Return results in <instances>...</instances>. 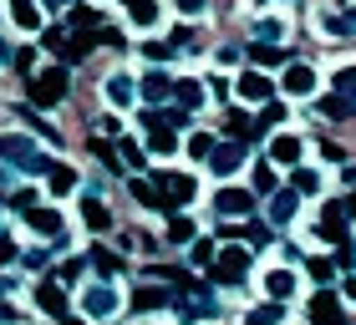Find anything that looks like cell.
<instances>
[{
  "instance_id": "cell-35",
  "label": "cell",
  "mask_w": 356,
  "mask_h": 325,
  "mask_svg": "<svg viewBox=\"0 0 356 325\" xmlns=\"http://www.w3.org/2000/svg\"><path fill=\"white\" fill-rule=\"evenodd\" d=\"M82 274H87V259H82V254H76V259H72V265H61V285H67V290H72L76 280H82Z\"/></svg>"
},
{
  "instance_id": "cell-25",
  "label": "cell",
  "mask_w": 356,
  "mask_h": 325,
  "mask_svg": "<svg viewBox=\"0 0 356 325\" xmlns=\"http://www.w3.org/2000/svg\"><path fill=\"white\" fill-rule=\"evenodd\" d=\"M173 97H178V107H193V112H199L209 92L199 87V81H173Z\"/></svg>"
},
{
  "instance_id": "cell-36",
  "label": "cell",
  "mask_w": 356,
  "mask_h": 325,
  "mask_svg": "<svg viewBox=\"0 0 356 325\" xmlns=\"http://www.w3.org/2000/svg\"><path fill=\"white\" fill-rule=\"evenodd\" d=\"M336 92L356 102V67H341V72H336Z\"/></svg>"
},
{
  "instance_id": "cell-24",
  "label": "cell",
  "mask_w": 356,
  "mask_h": 325,
  "mask_svg": "<svg viewBox=\"0 0 356 325\" xmlns=\"http://www.w3.org/2000/svg\"><path fill=\"white\" fill-rule=\"evenodd\" d=\"M250 61H254V67H280V61H285V46H270V41H254L250 46Z\"/></svg>"
},
{
  "instance_id": "cell-4",
  "label": "cell",
  "mask_w": 356,
  "mask_h": 325,
  "mask_svg": "<svg viewBox=\"0 0 356 325\" xmlns=\"http://www.w3.org/2000/svg\"><path fill=\"white\" fill-rule=\"evenodd\" d=\"M260 290H265V300H296V290H300V274L290 269V265H270L265 274H260Z\"/></svg>"
},
{
  "instance_id": "cell-9",
  "label": "cell",
  "mask_w": 356,
  "mask_h": 325,
  "mask_svg": "<svg viewBox=\"0 0 356 325\" xmlns=\"http://www.w3.org/2000/svg\"><path fill=\"white\" fill-rule=\"evenodd\" d=\"M67 305H72V290L61 285V280H46V285H36V310H41V315L61 320V315H67Z\"/></svg>"
},
{
  "instance_id": "cell-20",
  "label": "cell",
  "mask_w": 356,
  "mask_h": 325,
  "mask_svg": "<svg viewBox=\"0 0 356 325\" xmlns=\"http://www.w3.org/2000/svg\"><path fill=\"white\" fill-rule=\"evenodd\" d=\"M76 168H67V162H56L51 173H46V188H51V199H67V193H76Z\"/></svg>"
},
{
  "instance_id": "cell-8",
  "label": "cell",
  "mask_w": 356,
  "mask_h": 325,
  "mask_svg": "<svg viewBox=\"0 0 356 325\" xmlns=\"http://www.w3.org/2000/svg\"><path fill=\"white\" fill-rule=\"evenodd\" d=\"M153 183H158V193L168 199V214L178 203H193V193H199V183H193L188 173H153Z\"/></svg>"
},
{
  "instance_id": "cell-2",
  "label": "cell",
  "mask_w": 356,
  "mask_h": 325,
  "mask_svg": "<svg viewBox=\"0 0 356 325\" xmlns=\"http://www.w3.org/2000/svg\"><path fill=\"white\" fill-rule=\"evenodd\" d=\"M67 67H41L36 76L26 81V97H31V107H61L67 102Z\"/></svg>"
},
{
  "instance_id": "cell-44",
  "label": "cell",
  "mask_w": 356,
  "mask_h": 325,
  "mask_svg": "<svg viewBox=\"0 0 356 325\" xmlns=\"http://www.w3.org/2000/svg\"><path fill=\"white\" fill-rule=\"evenodd\" d=\"M341 295H346V300H356V274H351V280L341 285Z\"/></svg>"
},
{
  "instance_id": "cell-5",
  "label": "cell",
  "mask_w": 356,
  "mask_h": 325,
  "mask_svg": "<svg viewBox=\"0 0 356 325\" xmlns=\"http://www.w3.org/2000/svg\"><path fill=\"white\" fill-rule=\"evenodd\" d=\"M296 214H300V193L296 188H275L270 199H265V219L275 224V229H290Z\"/></svg>"
},
{
  "instance_id": "cell-18",
  "label": "cell",
  "mask_w": 356,
  "mask_h": 325,
  "mask_svg": "<svg viewBox=\"0 0 356 325\" xmlns=\"http://www.w3.org/2000/svg\"><path fill=\"white\" fill-rule=\"evenodd\" d=\"M102 97H107L112 107H133L138 102V87H133V76H127V72H118V76L102 81Z\"/></svg>"
},
{
  "instance_id": "cell-7",
  "label": "cell",
  "mask_w": 356,
  "mask_h": 325,
  "mask_svg": "<svg viewBox=\"0 0 356 325\" xmlns=\"http://www.w3.org/2000/svg\"><path fill=\"white\" fill-rule=\"evenodd\" d=\"M36 158H41V148L26 133H0V162H10V168H31Z\"/></svg>"
},
{
  "instance_id": "cell-27",
  "label": "cell",
  "mask_w": 356,
  "mask_h": 325,
  "mask_svg": "<svg viewBox=\"0 0 356 325\" xmlns=\"http://www.w3.org/2000/svg\"><path fill=\"white\" fill-rule=\"evenodd\" d=\"M127 10H133V26L138 31H153L158 26V0H133Z\"/></svg>"
},
{
  "instance_id": "cell-30",
  "label": "cell",
  "mask_w": 356,
  "mask_h": 325,
  "mask_svg": "<svg viewBox=\"0 0 356 325\" xmlns=\"http://www.w3.org/2000/svg\"><path fill=\"white\" fill-rule=\"evenodd\" d=\"M305 199V193H321V173H311V168H296V183H290Z\"/></svg>"
},
{
  "instance_id": "cell-31",
  "label": "cell",
  "mask_w": 356,
  "mask_h": 325,
  "mask_svg": "<svg viewBox=\"0 0 356 325\" xmlns=\"http://www.w3.org/2000/svg\"><path fill=\"white\" fill-rule=\"evenodd\" d=\"M321 107H326L331 117H356V102H351V97H341V92H336V97H326Z\"/></svg>"
},
{
  "instance_id": "cell-17",
  "label": "cell",
  "mask_w": 356,
  "mask_h": 325,
  "mask_svg": "<svg viewBox=\"0 0 356 325\" xmlns=\"http://www.w3.org/2000/svg\"><path fill=\"white\" fill-rule=\"evenodd\" d=\"M82 224H87L92 234H112V208L97 199V193H87V199H82Z\"/></svg>"
},
{
  "instance_id": "cell-11",
  "label": "cell",
  "mask_w": 356,
  "mask_h": 325,
  "mask_svg": "<svg viewBox=\"0 0 356 325\" xmlns=\"http://www.w3.org/2000/svg\"><path fill=\"white\" fill-rule=\"evenodd\" d=\"M6 15H10V26L15 31H41V21H46V10H41V0H6Z\"/></svg>"
},
{
  "instance_id": "cell-32",
  "label": "cell",
  "mask_w": 356,
  "mask_h": 325,
  "mask_svg": "<svg viewBox=\"0 0 356 325\" xmlns=\"http://www.w3.org/2000/svg\"><path fill=\"white\" fill-rule=\"evenodd\" d=\"M10 265H21V244L10 234H0V269H10Z\"/></svg>"
},
{
  "instance_id": "cell-1",
  "label": "cell",
  "mask_w": 356,
  "mask_h": 325,
  "mask_svg": "<svg viewBox=\"0 0 356 325\" xmlns=\"http://www.w3.org/2000/svg\"><path fill=\"white\" fill-rule=\"evenodd\" d=\"M122 305H127L122 280H92V285L76 290V310L87 320H112V315H122Z\"/></svg>"
},
{
  "instance_id": "cell-12",
  "label": "cell",
  "mask_w": 356,
  "mask_h": 325,
  "mask_svg": "<svg viewBox=\"0 0 356 325\" xmlns=\"http://www.w3.org/2000/svg\"><path fill=\"white\" fill-rule=\"evenodd\" d=\"M209 168H214V178H234L239 168H245V142H219L214 148V158H209Z\"/></svg>"
},
{
  "instance_id": "cell-19",
  "label": "cell",
  "mask_w": 356,
  "mask_h": 325,
  "mask_svg": "<svg viewBox=\"0 0 356 325\" xmlns=\"http://www.w3.org/2000/svg\"><path fill=\"white\" fill-rule=\"evenodd\" d=\"M311 320H316V325H341V305H336L331 285H326V290H316V300H311Z\"/></svg>"
},
{
  "instance_id": "cell-46",
  "label": "cell",
  "mask_w": 356,
  "mask_h": 325,
  "mask_svg": "<svg viewBox=\"0 0 356 325\" xmlns=\"http://www.w3.org/2000/svg\"><path fill=\"white\" fill-rule=\"evenodd\" d=\"M56 6H72V0H56Z\"/></svg>"
},
{
  "instance_id": "cell-10",
  "label": "cell",
  "mask_w": 356,
  "mask_h": 325,
  "mask_svg": "<svg viewBox=\"0 0 356 325\" xmlns=\"http://www.w3.org/2000/svg\"><path fill=\"white\" fill-rule=\"evenodd\" d=\"M300 158H305V138H296V133H275L270 138V162H280V168H300Z\"/></svg>"
},
{
  "instance_id": "cell-34",
  "label": "cell",
  "mask_w": 356,
  "mask_h": 325,
  "mask_svg": "<svg viewBox=\"0 0 356 325\" xmlns=\"http://www.w3.org/2000/svg\"><path fill=\"white\" fill-rule=\"evenodd\" d=\"M311 280H316V290H326V285L336 280V269H331V259H311Z\"/></svg>"
},
{
  "instance_id": "cell-41",
  "label": "cell",
  "mask_w": 356,
  "mask_h": 325,
  "mask_svg": "<svg viewBox=\"0 0 356 325\" xmlns=\"http://www.w3.org/2000/svg\"><path fill=\"white\" fill-rule=\"evenodd\" d=\"M15 67H21L26 76H36V51H31V46H21V51H15Z\"/></svg>"
},
{
  "instance_id": "cell-13",
  "label": "cell",
  "mask_w": 356,
  "mask_h": 325,
  "mask_svg": "<svg viewBox=\"0 0 356 325\" xmlns=\"http://www.w3.org/2000/svg\"><path fill=\"white\" fill-rule=\"evenodd\" d=\"M21 224H26V229L31 234H61V208H51V203H31L26 208V214H21Z\"/></svg>"
},
{
  "instance_id": "cell-45",
  "label": "cell",
  "mask_w": 356,
  "mask_h": 325,
  "mask_svg": "<svg viewBox=\"0 0 356 325\" xmlns=\"http://www.w3.org/2000/svg\"><path fill=\"white\" fill-rule=\"evenodd\" d=\"M56 325H87V315H76V320H72V315H61Z\"/></svg>"
},
{
  "instance_id": "cell-6",
  "label": "cell",
  "mask_w": 356,
  "mask_h": 325,
  "mask_svg": "<svg viewBox=\"0 0 356 325\" xmlns=\"http://www.w3.org/2000/svg\"><path fill=\"white\" fill-rule=\"evenodd\" d=\"M254 203H260V193H254V188H219L214 193V208L224 219H250Z\"/></svg>"
},
{
  "instance_id": "cell-40",
  "label": "cell",
  "mask_w": 356,
  "mask_h": 325,
  "mask_svg": "<svg viewBox=\"0 0 356 325\" xmlns=\"http://www.w3.org/2000/svg\"><path fill=\"white\" fill-rule=\"evenodd\" d=\"M204 10H209V0H178V15H188V21H199Z\"/></svg>"
},
{
  "instance_id": "cell-15",
  "label": "cell",
  "mask_w": 356,
  "mask_h": 325,
  "mask_svg": "<svg viewBox=\"0 0 356 325\" xmlns=\"http://www.w3.org/2000/svg\"><path fill=\"white\" fill-rule=\"evenodd\" d=\"M280 92L285 97H316V72L305 67V61H290L285 76H280Z\"/></svg>"
},
{
  "instance_id": "cell-16",
  "label": "cell",
  "mask_w": 356,
  "mask_h": 325,
  "mask_svg": "<svg viewBox=\"0 0 356 325\" xmlns=\"http://www.w3.org/2000/svg\"><path fill=\"white\" fill-rule=\"evenodd\" d=\"M138 97H143V102H148V107L168 102V97H173V76H168V72H148V76L138 81Z\"/></svg>"
},
{
  "instance_id": "cell-29",
  "label": "cell",
  "mask_w": 356,
  "mask_h": 325,
  "mask_svg": "<svg viewBox=\"0 0 356 325\" xmlns=\"http://www.w3.org/2000/svg\"><path fill=\"white\" fill-rule=\"evenodd\" d=\"M168 239H173V244H193V239H199V229H193V219H184V214H178V219L168 224Z\"/></svg>"
},
{
  "instance_id": "cell-43",
  "label": "cell",
  "mask_w": 356,
  "mask_h": 325,
  "mask_svg": "<svg viewBox=\"0 0 356 325\" xmlns=\"http://www.w3.org/2000/svg\"><path fill=\"white\" fill-rule=\"evenodd\" d=\"M0 61H15V46L10 41H0Z\"/></svg>"
},
{
  "instance_id": "cell-14",
  "label": "cell",
  "mask_w": 356,
  "mask_h": 325,
  "mask_svg": "<svg viewBox=\"0 0 356 325\" xmlns=\"http://www.w3.org/2000/svg\"><path fill=\"white\" fill-rule=\"evenodd\" d=\"M234 92L245 97V102H254V107H265V102H275V81H270V76H265L260 67L239 76V87H234Z\"/></svg>"
},
{
  "instance_id": "cell-23",
  "label": "cell",
  "mask_w": 356,
  "mask_h": 325,
  "mask_svg": "<svg viewBox=\"0 0 356 325\" xmlns=\"http://www.w3.org/2000/svg\"><path fill=\"white\" fill-rule=\"evenodd\" d=\"M326 31H331V36H356V0H346V10L326 15Z\"/></svg>"
},
{
  "instance_id": "cell-38",
  "label": "cell",
  "mask_w": 356,
  "mask_h": 325,
  "mask_svg": "<svg viewBox=\"0 0 356 325\" xmlns=\"http://www.w3.org/2000/svg\"><path fill=\"white\" fill-rule=\"evenodd\" d=\"M51 254L56 249H31V254H21V265L26 269H46V265H51Z\"/></svg>"
},
{
  "instance_id": "cell-21",
  "label": "cell",
  "mask_w": 356,
  "mask_h": 325,
  "mask_svg": "<svg viewBox=\"0 0 356 325\" xmlns=\"http://www.w3.org/2000/svg\"><path fill=\"white\" fill-rule=\"evenodd\" d=\"M245 325H285V300H265V305H250Z\"/></svg>"
},
{
  "instance_id": "cell-3",
  "label": "cell",
  "mask_w": 356,
  "mask_h": 325,
  "mask_svg": "<svg viewBox=\"0 0 356 325\" xmlns=\"http://www.w3.org/2000/svg\"><path fill=\"white\" fill-rule=\"evenodd\" d=\"M250 274V249H239V244H219V259H214V285L219 290H239Z\"/></svg>"
},
{
  "instance_id": "cell-39",
  "label": "cell",
  "mask_w": 356,
  "mask_h": 325,
  "mask_svg": "<svg viewBox=\"0 0 356 325\" xmlns=\"http://www.w3.org/2000/svg\"><path fill=\"white\" fill-rule=\"evenodd\" d=\"M118 153H122V162H127V168H143V148H138L133 138H122V148H118Z\"/></svg>"
},
{
  "instance_id": "cell-26",
  "label": "cell",
  "mask_w": 356,
  "mask_h": 325,
  "mask_svg": "<svg viewBox=\"0 0 356 325\" xmlns=\"http://www.w3.org/2000/svg\"><path fill=\"white\" fill-rule=\"evenodd\" d=\"M214 148H219V142L209 138V133H193V138L184 142V153H188L193 162H209V158H214Z\"/></svg>"
},
{
  "instance_id": "cell-42",
  "label": "cell",
  "mask_w": 356,
  "mask_h": 325,
  "mask_svg": "<svg viewBox=\"0 0 356 325\" xmlns=\"http://www.w3.org/2000/svg\"><path fill=\"white\" fill-rule=\"evenodd\" d=\"M173 51V46H163V41H148V46H143V56H148V61H163Z\"/></svg>"
},
{
  "instance_id": "cell-22",
  "label": "cell",
  "mask_w": 356,
  "mask_h": 325,
  "mask_svg": "<svg viewBox=\"0 0 356 325\" xmlns=\"http://www.w3.org/2000/svg\"><path fill=\"white\" fill-rule=\"evenodd\" d=\"M214 259H219V239H193L188 244V265L193 269H214Z\"/></svg>"
},
{
  "instance_id": "cell-33",
  "label": "cell",
  "mask_w": 356,
  "mask_h": 325,
  "mask_svg": "<svg viewBox=\"0 0 356 325\" xmlns=\"http://www.w3.org/2000/svg\"><path fill=\"white\" fill-rule=\"evenodd\" d=\"M173 295L168 290H138V310H158V305H168Z\"/></svg>"
},
{
  "instance_id": "cell-28",
  "label": "cell",
  "mask_w": 356,
  "mask_h": 325,
  "mask_svg": "<svg viewBox=\"0 0 356 325\" xmlns=\"http://www.w3.org/2000/svg\"><path fill=\"white\" fill-rule=\"evenodd\" d=\"M254 36L280 46V41H285V21H280V15H260V21H254Z\"/></svg>"
},
{
  "instance_id": "cell-37",
  "label": "cell",
  "mask_w": 356,
  "mask_h": 325,
  "mask_svg": "<svg viewBox=\"0 0 356 325\" xmlns=\"http://www.w3.org/2000/svg\"><path fill=\"white\" fill-rule=\"evenodd\" d=\"M254 193H265V199L275 193V168H265V162L254 168Z\"/></svg>"
}]
</instances>
